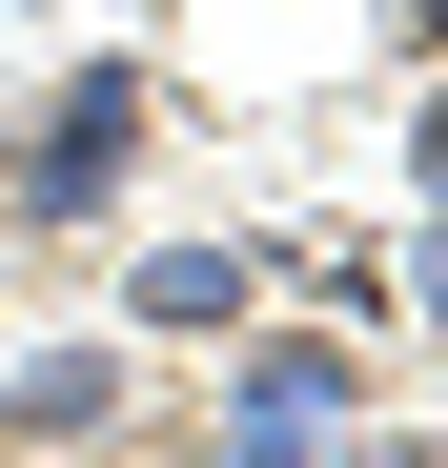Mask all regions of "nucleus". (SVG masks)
<instances>
[{
  "label": "nucleus",
  "instance_id": "f257e3e1",
  "mask_svg": "<svg viewBox=\"0 0 448 468\" xmlns=\"http://www.w3.org/2000/svg\"><path fill=\"white\" fill-rule=\"evenodd\" d=\"M123 143H143V61H82V82L41 102V143H0V184H21L41 224H82V204L123 184Z\"/></svg>",
  "mask_w": 448,
  "mask_h": 468
},
{
  "label": "nucleus",
  "instance_id": "f03ea898",
  "mask_svg": "<svg viewBox=\"0 0 448 468\" xmlns=\"http://www.w3.org/2000/svg\"><path fill=\"white\" fill-rule=\"evenodd\" d=\"M224 428H367V367L326 326H265L245 367H224Z\"/></svg>",
  "mask_w": 448,
  "mask_h": 468
},
{
  "label": "nucleus",
  "instance_id": "7ed1b4c3",
  "mask_svg": "<svg viewBox=\"0 0 448 468\" xmlns=\"http://www.w3.org/2000/svg\"><path fill=\"white\" fill-rule=\"evenodd\" d=\"M102 428H123V367H102V346H61V367L0 387V448H102Z\"/></svg>",
  "mask_w": 448,
  "mask_h": 468
},
{
  "label": "nucleus",
  "instance_id": "20e7f679",
  "mask_svg": "<svg viewBox=\"0 0 448 468\" xmlns=\"http://www.w3.org/2000/svg\"><path fill=\"white\" fill-rule=\"evenodd\" d=\"M143 326H245V245H143Z\"/></svg>",
  "mask_w": 448,
  "mask_h": 468
},
{
  "label": "nucleus",
  "instance_id": "39448f33",
  "mask_svg": "<svg viewBox=\"0 0 448 468\" xmlns=\"http://www.w3.org/2000/svg\"><path fill=\"white\" fill-rule=\"evenodd\" d=\"M204 468H367L347 428H204Z\"/></svg>",
  "mask_w": 448,
  "mask_h": 468
},
{
  "label": "nucleus",
  "instance_id": "423d86ee",
  "mask_svg": "<svg viewBox=\"0 0 448 468\" xmlns=\"http://www.w3.org/2000/svg\"><path fill=\"white\" fill-rule=\"evenodd\" d=\"M408 204H448V82H428V122H408Z\"/></svg>",
  "mask_w": 448,
  "mask_h": 468
},
{
  "label": "nucleus",
  "instance_id": "0eeeda50",
  "mask_svg": "<svg viewBox=\"0 0 448 468\" xmlns=\"http://www.w3.org/2000/svg\"><path fill=\"white\" fill-rule=\"evenodd\" d=\"M388 21H408V41H428V61H448V0H388Z\"/></svg>",
  "mask_w": 448,
  "mask_h": 468
},
{
  "label": "nucleus",
  "instance_id": "6e6552de",
  "mask_svg": "<svg viewBox=\"0 0 448 468\" xmlns=\"http://www.w3.org/2000/svg\"><path fill=\"white\" fill-rule=\"evenodd\" d=\"M61 468H102V448H61Z\"/></svg>",
  "mask_w": 448,
  "mask_h": 468
},
{
  "label": "nucleus",
  "instance_id": "1a4fd4ad",
  "mask_svg": "<svg viewBox=\"0 0 448 468\" xmlns=\"http://www.w3.org/2000/svg\"><path fill=\"white\" fill-rule=\"evenodd\" d=\"M41 21H61V0H41Z\"/></svg>",
  "mask_w": 448,
  "mask_h": 468
}]
</instances>
